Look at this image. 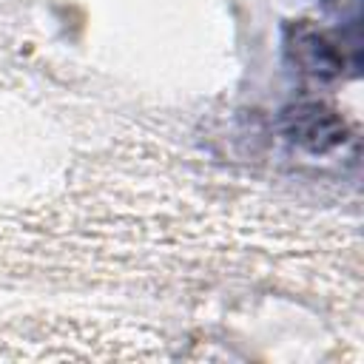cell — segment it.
I'll use <instances>...</instances> for the list:
<instances>
[{"instance_id":"6da1fadb","label":"cell","mask_w":364,"mask_h":364,"mask_svg":"<svg viewBox=\"0 0 364 364\" xmlns=\"http://www.w3.org/2000/svg\"><path fill=\"white\" fill-rule=\"evenodd\" d=\"M287 136L301 142L310 151H330L338 145L341 136V119L333 111H324L321 105H299L284 114Z\"/></svg>"},{"instance_id":"7a4b0ae2","label":"cell","mask_w":364,"mask_h":364,"mask_svg":"<svg viewBox=\"0 0 364 364\" xmlns=\"http://www.w3.org/2000/svg\"><path fill=\"white\" fill-rule=\"evenodd\" d=\"M287 51H293V57L301 65V71H310L316 77L341 74V54L336 51V46L321 31H316L310 26L293 28V34L287 40Z\"/></svg>"}]
</instances>
